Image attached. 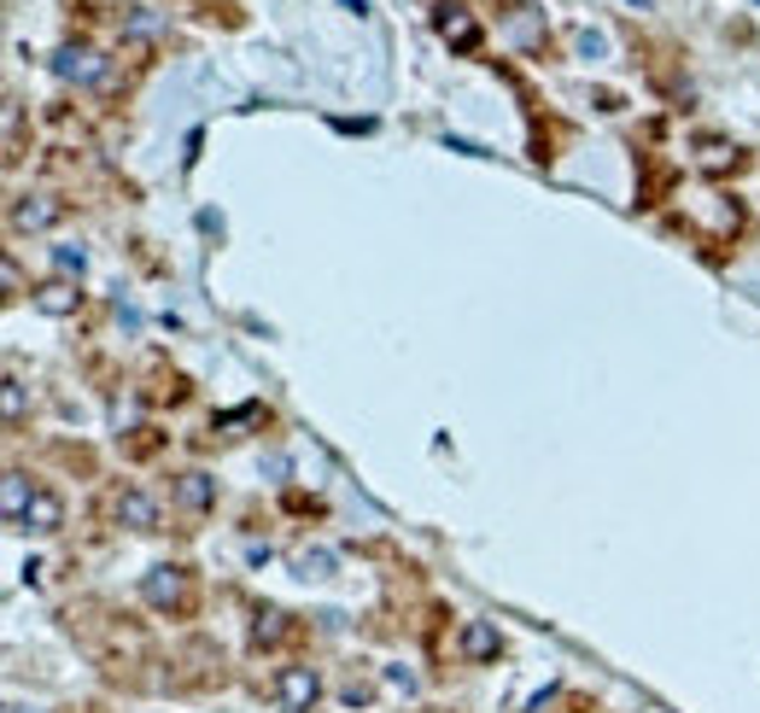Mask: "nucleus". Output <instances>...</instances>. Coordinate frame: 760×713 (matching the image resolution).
Wrapping results in <instances>:
<instances>
[{"label":"nucleus","mask_w":760,"mask_h":713,"mask_svg":"<svg viewBox=\"0 0 760 713\" xmlns=\"http://www.w3.org/2000/svg\"><path fill=\"white\" fill-rule=\"evenodd\" d=\"M269 690H275V702H282L287 713H310L322 702V673H316V666H282Z\"/></svg>","instance_id":"f257e3e1"},{"label":"nucleus","mask_w":760,"mask_h":713,"mask_svg":"<svg viewBox=\"0 0 760 713\" xmlns=\"http://www.w3.org/2000/svg\"><path fill=\"white\" fill-rule=\"evenodd\" d=\"M53 77L77 82V88H95L106 77V59H100V48H88V41H65V48L53 53Z\"/></svg>","instance_id":"f03ea898"},{"label":"nucleus","mask_w":760,"mask_h":713,"mask_svg":"<svg viewBox=\"0 0 760 713\" xmlns=\"http://www.w3.org/2000/svg\"><path fill=\"white\" fill-rule=\"evenodd\" d=\"M59 217H65V199H53V194H24V199H12V211H7L12 235H48Z\"/></svg>","instance_id":"7ed1b4c3"},{"label":"nucleus","mask_w":760,"mask_h":713,"mask_svg":"<svg viewBox=\"0 0 760 713\" xmlns=\"http://www.w3.org/2000/svg\"><path fill=\"white\" fill-rule=\"evenodd\" d=\"M141 596L152 608H181V603H188V573H181V567H152L141 580Z\"/></svg>","instance_id":"20e7f679"},{"label":"nucleus","mask_w":760,"mask_h":713,"mask_svg":"<svg viewBox=\"0 0 760 713\" xmlns=\"http://www.w3.org/2000/svg\"><path fill=\"white\" fill-rule=\"evenodd\" d=\"M18 526L48 538V533H59V526H65V503H59L48 486H36V497H30V509H24V521H18Z\"/></svg>","instance_id":"39448f33"},{"label":"nucleus","mask_w":760,"mask_h":713,"mask_svg":"<svg viewBox=\"0 0 760 713\" xmlns=\"http://www.w3.org/2000/svg\"><path fill=\"white\" fill-rule=\"evenodd\" d=\"M111 509H118V521H124V526H135V533H152V526H158V503H152L141 486H124Z\"/></svg>","instance_id":"423d86ee"},{"label":"nucleus","mask_w":760,"mask_h":713,"mask_svg":"<svg viewBox=\"0 0 760 713\" xmlns=\"http://www.w3.org/2000/svg\"><path fill=\"white\" fill-rule=\"evenodd\" d=\"M433 24H440V36L451 41L456 53H474V48H480V24H474L463 7H440V18H433Z\"/></svg>","instance_id":"0eeeda50"},{"label":"nucleus","mask_w":760,"mask_h":713,"mask_svg":"<svg viewBox=\"0 0 760 713\" xmlns=\"http://www.w3.org/2000/svg\"><path fill=\"white\" fill-rule=\"evenodd\" d=\"M497 650H503V637H497L492 620H463V655L468 661H497Z\"/></svg>","instance_id":"6e6552de"},{"label":"nucleus","mask_w":760,"mask_h":713,"mask_svg":"<svg viewBox=\"0 0 760 713\" xmlns=\"http://www.w3.org/2000/svg\"><path fill=\"white\" fill-rule=\"evenodd\" d=\"M176 503L199 515V509H211V503H217V486L205 474H176Z\"/></svg>","instance_id":"1a4fd4ad"},{"label":"nucleus","mask_w":760,"mask_h":713,"mask_svg":"<svg viewBox=\"0 0 760 713\" xmlns=\"http://www.w3.org/2000/svg\"><path fill=\"white\" fill-rule=\"evenodd\" d=\"M30 497H36V486L18 468H7V479H0V503H7V521L18 526L24 521V509H30Z\"/></svg>","instance_id":"9d476101"},{"label":"nucleus","mask_w":760,"mask_h":713,"mask_svg":"<svg viewBox=\"0 0 760 713\" xmlns=\"http://www.w3.org/2000/svg\"><path fill=\"white\" fill-rule=\"evenodd\" d=\"M36 305H41V310H48V316H71V310L82 305V293H77L71 281H48V287H41V293H36Z\"/></svg>","instance_id":"9b49d317"},{"label":"nucleus","mask_w":760,"mask_h":713,"mask_svg":"<svg viewBox=\"0 0 760 713\" xmlns=\"http://www.w3.org/2000/svg\"><path fill=\"white\" fill-rule=\"evenodd\" d=\"M293 626H287V614L282 608H264L258 614V626H251V643H258V650H275V643H282Z\"/></svg>","instance_id":"f8f14e48"},{"label":"nucleus","mask_w":760,"mask_h":713,"mask_svg":"<svg viewBox=\"0 0 760 713\" xmlns=\"http://www.w3.org/2000/svg\"><path fill=\"white\" fill-rule=\"evenodd\" d=\"M158 30H165V24H158L152 12H129V18H124V36H135V41H152Z\"/></svg>","instance_id":"ddd939ff"},{"label":"nucleus","mask_w":760,"mask_h":713,"mask_svg":"<svg viewBox=\"0 0 760 713\" xmlns=\"http://www.w3.org/2000/svg\"><path fill=\"white\" fill-rule=\"evenodd\" d=\"M53 269H59V275H82V269H88V251H82V246H59V251H53Z\"/></svg>","instance_id":"4468645a"},{"label":"nucleus","mask_w":760,"mask_h":713,"mask_svg":"<svg viewBox=\"0 0 760 713\" xmlns=\"http://www.w3.org/2000/svg\"><path fill=\"white\" fill-rule=\"evenodd\" d=\"M0 404H7V422H24V386H18V380H7Z\"/></svg>","instance_id":"2eb2a0df"},{"label":"nucleus","mask_w":760,"mask_h":713,"mask_svg":"<svg viewBox=\"0 0 760 713\" xmlns=\"http://www.w3.org/2000/svg\"><path fill=\"white\" fill-rule=\"evenodd\" d=\"M632 7H650V0H632Z\"/></svg>","instance_id":"dca6fc26"},{"label":"nucleus","mask_w":760,"mask_h":713,"mask_svg":"<svg viewBox=\"0 0 760 713\" xmlns=\"http://www.w3.org/2000/svg\"><path fill=\"white\" fill-rule=\"evenodd\" d=\"M12 713H18V707H12Z\"/></svg>","instance_id":"f3484780"}]
</instances>
